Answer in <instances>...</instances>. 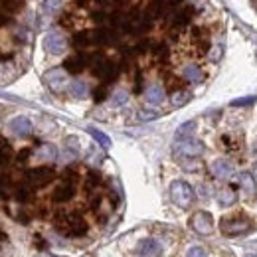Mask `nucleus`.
Masks as SVG:
<instances>
[{"mask_svg":"<svg viewBox=\"0 0 257 257\" xmlns=\"http://www.w3.org/2000/svg\"><path fill=\"white\" fill-rule=\"evenodd\" d=\"M54 227L67 237H79L87 233V222L77 212H60L54 218Z\"/></svg>","mask_w":257,"mask_h":257,"instance_id":"1","label":"nucleus"},{"mask_svg":"<svg viewBox=\"0 0 257 257\" xmlns=\"http://www.w3.org/2000/svg\"><path fill=\"white\" fill-rule=\"evenodd\" d=\"M172 155L176 161H188V159H198L204 155V143L194 139V137H186V139H176L172 145Z\"/></svg>","mask_w":257,"mask_h":257,"instance_id":"2","label":"nucleus"},{"mask_svg":"<svg viewBox=\"0 0 257 257\" xmlns=\"http://www.w3.org/2000/svg\"><path fill=\"white\" fill-rule=\"evenodd\" d=\"M251 218H247L245 214H237V216H225L220 222V229L224 235H243L245 231L251 229Z\"/></svg>","mask_w":257,"mask_h":257,"instance_id":"3","label":"nucleus"},{"mask_svg":"<svg viewBox=\"0 0 257 257\" xmlns=\"http://www.w3.org/2000/svg\"><path fill=\"white\" fill-rule=\"evenodd\" d=\"M194 198H196V194H194V188L188 182H184V180H174V182L170 184V200H172L178 208H190Z\"/></svg>","mask_w":257,"mask_h":257,"instance_id":"4","label":"nucleus"},{"mask_svg":"<svg viewBox=\"0 0 257 257\" xmlns=\"http://www.w3.org/2000/svg\"><path fill=\"white\" fill-rule=\"evenodd\" d=\"M56 178V170L52 166H36L26 172V182L32 188H44Z\"/></svg>","mask_w":257,"mask_h":257,"instance_id":"5","label":"nucleus"},{"mask_svg":"<svg viewBox=\"0 0 257 257\" xmlns=\"http://www.w3.org/2000/svg\"><path fill=\"white\" fill-rule=\"evenodd\" d=\"M44 81L50 87V91H54V93H64L65 89L69 87V77H67V71L64 67L48 69L44 73Z\"/></svg>","mask_w":257,"mask_h":257,"instance_id":"6","label":"nucleus"},{"mask_svg":"<svg viewBox=\"0 0 257 257\" xmlns=\"http://www.w3.org/2000/svg\"><path fill=\"white\" fill-rule=\"evenodd\" d=\"M190 227L196 233H200V235H210L214 231V218H212V214L204 212V210H198L190 218Z\"/></svg>","mask_w":257,"mask_h":257,"instance_id":"7","label":"nucleus"},{"mask_svg":"<svg viewBox=\"0 0 257 257\" xmlns=\"http://www.w3.org/2000/svg\"><path fill=\"white\" fill-rule=\"evenodd\" d=\"M67 48V40L64 38V34L56 32H48L44 36V50L50 54V56H62Z\"/></svg>","mask_w":257,"mask_h":257,"instance_id":"8","label":"nucleus"},{"mask_svg":"<svg viewBox=\"0 0 257 257\" xmlns=\"http://www.w3.org/2000/svg\"><path fill=\"white\" fill-rule=\"evenodd\" d=\"M137 255L141 257H161L162 255V245L159 239L155 237H145L139 241L137 245Z\"/></svg>","mask_w":257,"mask_h":257,"instance_id":"9","label":"nucleus"},{"mask_svg":"<svg viewBox=\"0 0 257 257\" xmlns=\"http://www.w3.org/2000/svg\"><path fill=\"white\" fill-rule=\"evenodd\" d=\"M237 186L241 188V192H243V198H245V200L253 202V200L257 198V184H255V176H253V174H249V172H241V174L237 176Z\"/></svg>","mask_w":257,"mask_h":257,"instance_id":"10","label":"nucleus"},{"mask_svg":"<svg viewBox=\"0 0 257 257\" xmlns=\"http://www.w3.org/2000/svg\"><path fill=\"white\" fill-rule=\"evenodd\" d=\"M8 131H10L14 137H20V139L30 137V133H32V121H30L28 117L18 115V117L10 119V123H8Z\"/></svg>","mask_w":257,"mask_h":257,"instance_id":"11","label":"nucleus"},{"mask_svg":"<svg viewBox=\"0 0 257 257\" xmlns=\"http://www.w3.org/2000/svg\"><path fill=\"white\" fill-rule=\"evenodd\" d=\"M87 65H89V56H87V54L77 52V54H73V56H69V58L65 60L64 69L67 71V73L77 75V73H81V71H83Z\"/></svg>","mask_w":257,"mask_h":257,"instance_id":"12","label":"nucleus"},{"mask_svg":"<svg viewBox=\"0 0 257 257\" xmlns=\"http://www.w3.org/2000/svg\"><path fill=\"white\" fill-rule=\"evenodd\" d=\"M73 196H75V182L62 180V182L56 186L54 194H52V200L58 202V204H64V202H69Z\"/></svg>","mask_w":257,"mask_h":257,"instance_id":"13","label":"nucleus"},{"mask_svg":"<svg viewBox=\"0 0 257 257\" xmlns=\"http://www.w3.org/2000/svg\"><path fill=\"white\" fill-rule=\"evenodd\" d=\"M210 170H212V174L218 180H227V178L233 176V164L227 161V159H216V161L210 164Z\"/></svg>","mask_w":257,"mask_h":257,"instance_id":"14","label":"nucleus"},{"mask_svg":"<svg viewBox=\"0 0 257 257\" xmlns=\"http://www.w3.org/2000/svg\"><path fill=\"white\" fill-rule=\"evenodd\" d=\"M91 38H93V46H113V44L117 42V34H115V30L105 28V26H101V28L93 30V32H91Z\"/></svg>","mask_w":257,"mask_h":257,"instance_id":"15","label":"nucleus"},{"mask_svg":"<svg viewBox=\"0 0 257 257\" xmlns=\"http://www.w3.org/2000/svg\"><path fill=\"white\" fill-rule=\"evenodd\" d=\"M194 16V6L190 4H182L174 14H172V26L174 28H184Z\"/></svg>","mask_w":257,"mask_h":257,"instance_id":"16","label":"nucleus"},{"mask_svg":"<svg viewBox=\"0 0 257 257\" xmlns=\"http://www.w3.org/2000/svg\"><path fill=\"white\" fill-rule=\"evenodd\" d=\"M192 44L196 46V50H198V54H200V56H202V54H206V52L210 50V38H208L206 30H202V28H194L192 30Z\"/></svg>","mask_w":257,"mask_h":257,"instance_id":"17","label":"nucleus"},{"mask_svg":"<svg viewBox=\"0 0 257 257\" xmlns=\"http://www.w3.org/2000/svg\"><path fill=\"white\" fill-rule=\"evenodd\" d=\"M182 79H186L188 83H202L204 81V71H202L200 65L188 64L182 69Z\"/></svg>","mask_w":257,"mask_h":257,"instance_id":"18","label":"nucleus"},{"mask_svg":"<svg viewBox=\"0 0 257 257\" xmlns=\"http://www.w3.org/2000/svg\"><path fill=\"white\" fill-rule=\"evenodd\" d=\"M216 200H218V204L220 206H233L235 204V200H237V194H235V188L233 186H225V188H220L218 192H216Z\"/></svg>","mask_w":257,"mask_h":257,"instance_id":"19","label":"nucleus"},{"mask_svg":"<svg viewBox=\"0 0 257 257\" xmlns=\"http://www.w3.org/2000/svg\"><path fill=\"white\" fill-rule=\"evenodd\" d=\"M145 99H147V103H151V105L162 103V101H164V87L159 85V83L149 85V87L145 89Z\"/></svg>","mask_w":257,"mask_h":257,"instance_id":"20","label":"nucleus"},{"mask_svg":"<svg viewBox=\"0 0 257 257\" xmlns=\"http://www.w3.org/2000/svg\"><path fill=\"white\" fill-rule=\"evenodd\" d=\"M36 159L40 162H54L58 159V149H56L54 145L46 143V145H42V147L36 151Z\"/></svg>","mask_w":257,"mask_h":257,"instance_id":"21","label":"nucleus"},{"mask_svg":"<svg viewBox=\"0 0 257 257\" xmlns=\"http://www.w3.org/2000/svg\"><path fill=\"white\" fill-rule=\"evenodd\" d=\"M69 95L75 97V99H85L89 95V85L81 79H75V81H69V87H67Z\"/></svg>","mask_w":257,"mask_h":257,"instance_id":"22","label":"nucleus"},{"mask_svg":"<svg viewBox=\"0 0 257 257\" xmlns=\"http://www.w3.org/2000/svg\"><path fill=\"white\" fill-rule=\"evenodd\" d=\"M32 196H34V190L28 182H26V184H16V186H14V198H16L20 204L30 202Z\"/></svg>","mask_w":257,"mask_h":257,"instance_id":"23","label":"nucleus"},{"mask_svg":"<svg viewBox=\"0 0 257 257\" xmlns=\"http://www.w3.org/2000/svg\"><path fill=\"white\" fill-rule=\"evenodd\" d=\"M71 44H73V48H77V50H83V48H89V46H93V38H91V32H77L75 36H73Z\"/></svg>","mask_w":257,"mask_h":257,"instance_id":"24","label":"nucleus"},{"mask_svg":"<svg viewBox=\"0 0 257 257\" xmlns=\"http://www.w3.org/2000/svg\"><path fill=\"white\" fill-rule=\"evenodd\" d=\"M24 8V0H0V10L6 14H16L18 10Z\"/></svg>","mask_w":257,"mask_h":257,"instance_id":"25","label":"nucleus"},{"mask_svg":"<svg viewBox=\"0 0 257 257\" xmlns=\"http://www.w3.org/2000/svg\"><path fill=\"white\" fill-rule=\"evenodd\" d=\"M14 159V151L6 141H0V166L10 164V161Z\"/></svg>","mask_w":257,"mask_h":257,"instance_id":"26","label":"nucleus"},{"mask_svg":"<svg viewBox=\"0 0 257 257\" xmlns=\"http://www.w3.org/2000/svg\"><path fill=\"white\" fill-rule=\"evenodd\" d=\"M188 101H190V93H188L186 89L172 91V95H170V103H172V107H182V105H186Z\"/></svg>","mask_w":257,"mask_h":257,"instance_id":"27","label":"nucleus"},{"mask_svg":"<svg viewBox=\"0 0 257 257\" xmlns=\"http://www.w3.org/2000/svg\"><path fill=\"white\" fill-rule=\"evenodd\" d=\"M99 186H101V176L97 174L95 170H91V172L85 176V190L93 194L97 188H99Z\"/></svg>","mask_w":257,"mask_h":257,"instance_id":"28","label":"nucleus"},{"mask_svg":"<svg viewBox=\"0 0 257 257\" xmlns=\"http://www.w3.org/2000/svg\"><path fill=\"white\" fill-rule=\"evenodd\" d=\"M222 145H224V149L227 153H235V151H239V147H241V139H235V137H231V135H224V137H222Z\"/></svg>","mask_w":257,"mask_h":257,"instance_id":"29","label":"nucleus"},{"mask_svg":"<svg viewBox=\"0 0 257 257\" xmlns=\"http://www.w3.org/2000/svg\"><path fill=\"white\" fill-rule=\"evenodd\" d=\"M87 133H89V135L95 139V141L99 143V145H101V147H103V149H109V147H111V139H109L105 133H101L99 128L89 127V128H87Z\"/></svg>","mask_w":257,"mask_h":257,"instance_id":"30","label":"nucleus"},{"mask_svg":"<svg viewBox=\"0 0 257 257\" xmlns=\"http://www.w3.org/2000/svg\"><path fill=\"white\" fill-rule=\"evenodd\" d=\"M168 54H170V50H168L166 44L153 46V58H155V62H166L168 60Z\"/></svg>","mask_w":257,"mask_h":257,"instance_id":"31","label":"nucleus"},{"mask_svg":"<svg viewBox=\"0 0 257 257\" xmlns=\"http://www.w3.org/2000/svg\"><path fill=\"white\" fill-rule=\"evenodd\" d=\"M60 6H62L60 0H44L42 2V12L48 14V16H54L56 12H60Z\"/></svg>","mask_w":257,"mask_h":257,"instance_id":"32","label":"nucleus"},{"mask_svg":"<svg viewBox=\"0 0 257 257\" xmlns=\"http://www.w3.org/2000/svg\"><path fill=\"white\" fill-rule=\"evenodd\" d=\"M196 131V121H188L184 125L176 128V139H186V137H192V133Z\"/></svg>","mask_w":257,"mask_h":257,"instance_id":"33","label":"nucleus"},{"mask_svg":"<svg viewBox=\"0 0 257 257\" xmlns=\"http://www.w3.org/2000/svg\"><path fill=\"white\" fill-rule=\"evenodd\" d=\"M127 101H128V93L125 91V89L115 91V93H113V97H111V105H113V107H123Z\"/></svg>","mask_w":257,"mask_h":257,"instance_id":"34","label":"nucleus"},{"mask_svg":"<svg viewBox=\"0 0 257 257\" xmlns=\"http://www.w3.org/2000/svg\"><path fill=\"white\" fill-rule=\"evenodd\" d=\"M186 257H210L208 251L202 247V245H192L188 251H186Z\"/></svg>","mask_w":257,"mask_h":257,"instance_id":"35","label":"nucleus"},{"mask_svg":"<svg viewBox=\"0 0 257 257\" xmlns=\"http://www.w3.org/2000/svg\"><path fill=\"white\" fill-rule=\"evenodd\" d=\"M93 99H95V103L105 101L107 99V85H99L97 89H93Z\"/></svg>","mask_w":257,"mask_h":257,"instance_id":"36","label":"nucleus"},{"mask_svg":"<svg viewBox=\"0 0 257 257\" xmlns=\"http://www.w3.org/2000/svg\"><path fill=\"white\" fill-rule=\"evenodd\" d=\"M255 101H257V97H241V99L231 101V107H245V105H253Z\"/></svg>","mask_w":257,"mask_h":257,"instance_id":"37","label":"nucleus"},{"mask_svg":"<svg viewBox=\"0 0 257 257\" xmlns=\"http://www.w3.org/2000/svg\"><path fill=\"white\" fill-rule=\"evenodd\" d=\"M34 243H36V247H40V249H46V247H48L46 239H44L40 233H36V237H34Z\"/></svg>","mask_w":257,"mask_h":257,"instance_id":"38","label":"nucleus"},{"mask_svg":"<svg viewBox=\"0 0 257 257\" xmlns=\"http://www.w3.org/2000/svg\"><path fill=\"white\" fill-rule=\"evenodd\" d=\"M30 155H32V151L30 149H24L20 155H18V162H24V161H28L30 159Z\"/></svg>","mask_w":257,"mask_h":257,"instance_id":"39","label":"nucleus"},{"mask_svg":"<svg viewBox=\"0 0 257 257\" xmlns=\"http://www.w3.org/2000/svg\"><path fill=\"white\" fill-rule=\"evenodd\" d=\"M8 22H10V14H6V12L0 10V26H4V24H8Z\"/></svg>","mask_w":257,"mask_h":257,"instance_id":"40","label":"nucleus"},{"mask_svg":"<svg viewBox=\"0 0 257 257\" xmlns=\"http://www.w3.org/2000/svg\"><path fill=\"white\" fill-rule=\"evenodd\" d=\"M253 170H255V176H257V162H255V166H253Z\"/></svg>","mask_w":257,"mask_h":257,"instance_id":"41","label":"nucleus"}]
</instances>
